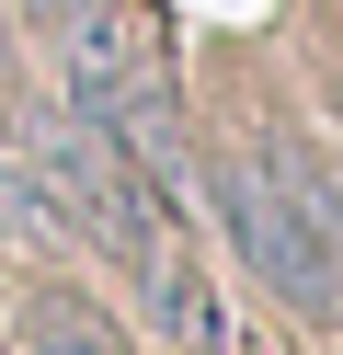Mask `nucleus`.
Listing matches in <instances>:
<instances>
[{
	"mask_svg": "<svg viewBox=\"0 0 343 355\" xmlns=\"http://www.w3.org/2000/svg\"><path fill=\"white\" fill-rule=\"evenodd\" d=\"M69 115L114 126L126 149L160 161V115H172V58H160V24L137 0H80L69 12Z\"/></svg>",
	"mask_w": 343,
	"mask_h": 355,
	"instance_id": "2",
	"label": "nucleus"
},
{
	"mask_svg": "<svg viewBox=\"0 0 343 355\" xmlns=\"http://www.w3.org/2000/svg\"><path fill=\"white\" fill-rule=\"evenodd\" d=\"M126 275H137V298H149V321H160V344H172V355H229V309H218V286H206L183 218L126 263Z\"/></svg>",
	"mask_w": 343,
	"mask_h": 355,
	"instance_id": "3",
	"label": "nucleus"
},
{
	"mask_svg": "<svg viewBox=\"0 0 343 355\" xmlns=\"http://www.w3.org/2000/svg\"><path fill=\"white\" fill-rule=\"evenodd\" d=\"M23 355H126V332H114V321H103L91 298L46 286V298L23 309Z\"/></svg>",
	"mask_w": 343,
	"mask_h": 355,
	"instance_id": "4",
	"label": "nucleus"
},
{
	"mask_svg": "<svg viewBox=\"0 0 343 355\" xmlns=\"http://www.w3.org/2000/svg\"><path fill=\"white\" fill-rule=\"evenodd\" d=\"M320 195H332V230H343V172H320Z\"/></svg>",
	"mask_w": 343,
	"mask_h": 355,
	"instance_id": "7",
	"label": "nucleus"
},
{
	"mask_svg": "<svg viewBox=\"0 0 343 355\" xmlns=\"http://www.w3.org/2000/svg\"><path fill=\"white\" fill-rule=\"evenodd\" d=\"M0 58H12V24H0Z\"/></svg>",
	"mask_w": 343,
	"mask_h": 355,
	"instance_id": "8",
	"label": "nucleus"
},
{
	"mask_svg": "<svg viewBox=\"0 0 343 355\" xmlns=\"http://www.w3.org/2000/svg\"><path fill=\"white\" fill-rule=\"evenodd\" d=\"M206 195H218L240 263L297 309V321H332V309H343V230H332L320 172H286V161H218V172H206Z\"/></svg>",
	"mask_w": 343,
	"mask_h": 355,
	"instance_id": "1",
	"label": "nucleus"
},
{
	"mask_svg": "<svg viewBox=\"0 0 343 355\" xmlns=\"http://www.w3.org/2000/svg\"><path fill=\"white\" fill-rule=\"evenodd\" d=\"M0 230H12V241H58V230H69L46 161H0Z\"/></svg>",
	"mask_w": 343,
	"mask_h": 355,
	"instance_id": "5",
	"label": "nucleus"
},
{
	"mask_svg": "<svg viewBox=\"0 0 343 355\" xmlns=\"http://www.w3.org/2000/svg\"><path fill=\"white\" fill-rule=\"evenodd\" d=\"M69 12L80 0H23V24H46V35H69Z\"/></svg>",
	"mask_w": 343,
	"mask_h": 355,
	"instance_id": "6",
	"label": "nucleus"
}]
</instances>
